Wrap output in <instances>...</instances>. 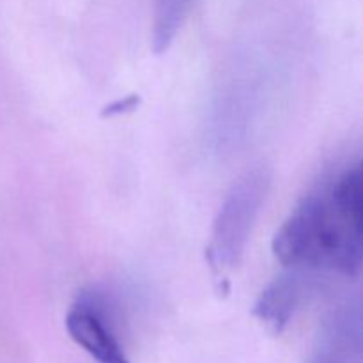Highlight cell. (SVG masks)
<instances>
[{"instance_id": "obj_1", "label": "cell", "mask_w": 363, "mask_h": 363, "mask_svg": "<svg viewBox=\"0 0 363 363\" xmlns=\"http://www.w3.org/2000/svg\"><path fill=\"white\" fill-rule=\"evenodd\" d=\"M363 181L347 167L305 195L273 238V255L286 268L358 277L362 272Z\"/></svg>"}, {"instance_id": "obj_2", "label": "cell", "mask_w": 363, "mask_h": 363, "mask_svg": "<svg viewBox=\"0 0 363 363\" xmlns=\"http://www.w3.org/2000/svg\"><path fill=\"white\" fill-rule=\"evenodd\" d=\"M269 183L272 176L268 169L257 167L248 170L233 184L216 215L206 259L213 275L222 282L243 257Z\"/></svg>"}, {"instance_id": "obj_3", "label": "cell", "mask_w": 363, "mask_h": 363, "mask_svg": "<svg viewBox=\"0 0 363 363\" xmlns=\"http://www.w3.org/2000/svg\"><path fill=\"white\" fill-rule=\"evenodd\" d=\"M66 330L96 363H130L117 335L112 303L99 289L78 294L67 311Z\"/></svg>"}, {"instance_id": "obj_4", "label": "cell", "mask_w": 363, "mask_h": 363, "mask_svg": "<svg viewBox=\"0 0 363 363\" xmlns=\"http://www.w3.org/2000/svg\"><path fill=\"white\" fill-rule=\"evenodd\" d=\"M308 363H362V305L358 298L344 301L326 315Z\"/></svg>"}, {"instance_id": "obj_5", "label": "cell", "mask_w": 363, "mask_h": 363, "mask_svg": "<svg viewBox=\"0 0 363 363\" xmlns=\"http://www.w3.org/2000/svg\"><path fill=\"white\" fill-rule=\"evenodd\" d=\"M315 275L301 269L287 268L282 275L268 284L255 301L252 314L262 326L279 335L287 328L296 312L314 293Z\"/></svg>"}, {"instance_id": "obj_6", "label": "cell", "mask_w": 363, "mask_h": 363, "mask_svg": "<svg viewBox=\"0 0 363 363\" xmlns=\"http://www.w3.org/2000/svg\"><path fill=\"white\" fill-rule=\"evenodd\" d=\"M195 0H156L152 20V50L163 53L176 39Z\"/></svg>"}, {"instance_id": "obj_7", "label": "cell", "mask_w": 363, "mask_h": 363, "mask_svg": "<svg viewBox=\"0 0 363 363\" xmlns=\"http://www.w3.org/2000/svg\"><path fill=\"white\" fill-rule=\"evenodd\" d=\"M138 101H140V98H138V96H135V94L126 96L124 99H119V101H116V103H112V105L106 106V108L101 112V116L103 117H113V116H121V113L131 112V110L137 108Z\"/></svg>"}]
</instances>
